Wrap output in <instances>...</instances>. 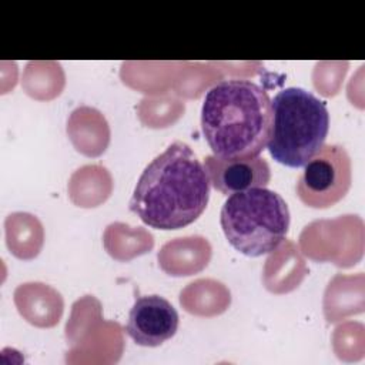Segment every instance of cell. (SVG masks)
<instances>
[{"mask_svg":"<svg viewBox=\"0 0 365 365\" xmlns=\"http://www.w3.org/2000/svg\"><path fill=\"white\" fill-rule=\"evenodd\" d=\"M208 200L204 164L188 144L174 141L144 168L128 207L151 228L180 230L205 211Z\"/></svg>","mask_w":365,"mask_h":365,"instance_id":"6da1fadb","label":"cell"},{"mask_svg":"<svg viewBox=\"0 0 365 365\" xmlns=\"http://www.w3.org/2000/svg\"><path fill=\"white\" fill-rule=\"evenodd\" d=\"M272 124L268 93L245 78L212 86L201 107V131L220 158H251L267 147Z\"/></svg>","mask_w":365,"mask_h":365,"instance_id":"7a4b0ae2","label":"cell"},{"mask_svg":"<svg viewBox=\"0 0 365 365\" xmlns=\"http://www.w3.org/2000/svg\"><path fill=\"white\" fill-rule=\"evenodd\" d=\"M269 155L291 168L304 167L324 145L329 113L322 100L301 87H287L271 100Z\"/></svg>","mask_w":365,"mask_h":365,"instance_id":"3957f363","label":"cell"},{"mask_svg":"<svg viewBox=\"0 0 365 365\" xmlns=\"http://www.w3.org/2000/svg\"><path fill=\"white\" fill-rule=\"evenodd\" d=\"M220 224L228 242L241 254L261 257L272 252L289 228L285 200L265 187L231 194L221 207Z\"/></svg>","mask_w":365,"mask_h":365,"instance_id":"277c9868","label":"cell"},{"mask_svg":"<svg viewBox=\"0 0 365 365\" xmlns=\"http://www.w3.org/2000/svg\"><path fill=\"white\" fill-rule=\"evenodd\" d=\"M351 182L352 165L345 147L328 144L304 165L295 191L307 207L325 210L346 195Z\"/></svg>","mask_w":365,"mask_h":365,"instance_id":"5b68a950","label":"cell"},{"mask_svg":"<svg viewBox=\"0 0 365 365\" xmlns=\"http://www.w3.org/2000/svg\"><path fill=\"white\" fill-rule=\"evenodd\" d=\"M178 312L160 295L135 297L125 332L140 346L155 348L173 338L178 329Z\"/></svg>","mask_w":365,"mask_h":365,"instance_id":"8992f818","label":"cell"},{"mask_svg":"<svg viewBox=\"0 0 365 365\" xmlns=\"http://www.w3.org/2000/svg\"><path fill=\"white\" fill-rule=\"evenodd\" d=\"M204 168L210 184L224 195L265 187L271 180V168L259 155L220 158L212 154L205 157Z\"/></svg>","mask_w":365,"mask_h":365,"instance_id":"52a82bcc","label":"cell"}]
</instances>
